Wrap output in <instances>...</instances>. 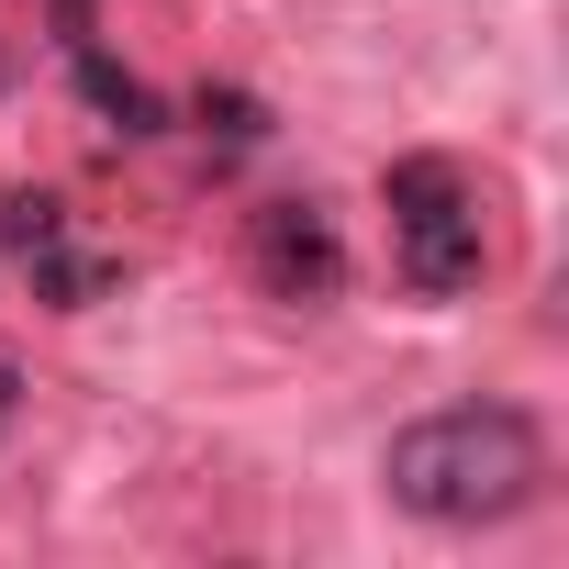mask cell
<instances>
[{"instance_id": "1", "label": "cell", "mask_w": 569, "mask_h": 569, "mask_svg": "<svg viewBox=\"0 0 569 569\" xmlns=\"http://www.w3.org/2000/svg\"><path fill=\"white\" fill-rule=\"evenodd\" d=\"M380 480H391V502L425 513V525H502L513 502H536L547 436H536V413H513V402H458V413L402 425L391 458H380Z\"/></svg>"}, {"instance_id": "2", "label": "cell", "mask_w": 569, "mask_h": 569, "mask_svg": "<svg viewBox=\"0 0 569 569\" xmlns=\"http://www.w3.org/2000/svg\"><path fill=\"white\" fill-rule=\"evenodd\" d=\"M380 201H391V257L425 302H458L480 291V268H491V223H480V190L458 157H391L380 168Z\"/></svg>"}, {"instance_id": "3", "label": "cell", "mask_w": 569, "mask_h": 569, "mask_svg": "<svg viewBox=\"0 0 569 569\" xmlns=\"http://www.w3.org/2000/svg\"><path fill=\"white\" fill-rule=\"evenodd\" d=\"M0 257L23 268L57 313H90L112 279H123V257H112V246H90V234H79V212H68L57 190H12V201H0Z\"/></svg>"}, {"instance_id": "4", "label": "cell", "mask_w": 569, "mask_h": 569, "mask_svg": "<svg viewBox=\"0 0 569 569\" xmlns=\"http://www.w3.org/2000/svg\"><path fill=\"white\" fill-rule=\"evenodd\" d=\"M246 268H257V291L268 302H336L347 291V234L325 201H257L246 212Z\"/></svg>"}, {"instance_id": "5", "label": "cell", "mask_w": 569, "mask_h": 569, "mask_svg": "<svg viewBox=\"0 0 569 569\" xmlns=\"http://www.w3.org/2000/svg\"><path fill=\"white\" fill-rule=\"evenodd\" d=\"M68 57H79V90H90V112H101V123H112L123 146H146V134H168V101H157V90H146L134 68H112V57H101L90 34H79Z\"/></svg>"}, {"instance_id": "6", "label": "cell", "mask_w": 569, "mask_h": 569, "mask_svg": "<svg viewBox=\"0 0 569 569\" xmlns=\"http://www.w3.org/2000/svg\"><path fill=\"white\" fill-rule=\"evenodd\" d=\"M190 123H201V146H257V134H268V112H257L246 90H201Z\"/></svg>"}, {"instance_id": "7", "label": "cell", "mask_w": 569, "mask_h": 569, "mask_svg": "<svg viewBox=\"0 0 569 569\" xmlns=\"http://www.w3.org/2000/svg\"><path fill=\"white\" fill-rule=\"evenodd\" d=\"M12 402H23V380H12V358H0V425H12Z\"/></svg>"}]
</instances>
